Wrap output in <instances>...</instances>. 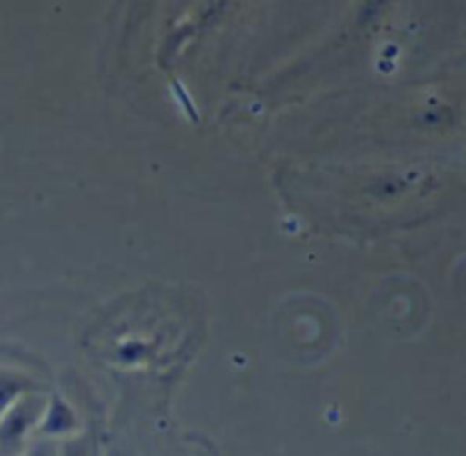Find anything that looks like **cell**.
<instances>
[]
</instances>
